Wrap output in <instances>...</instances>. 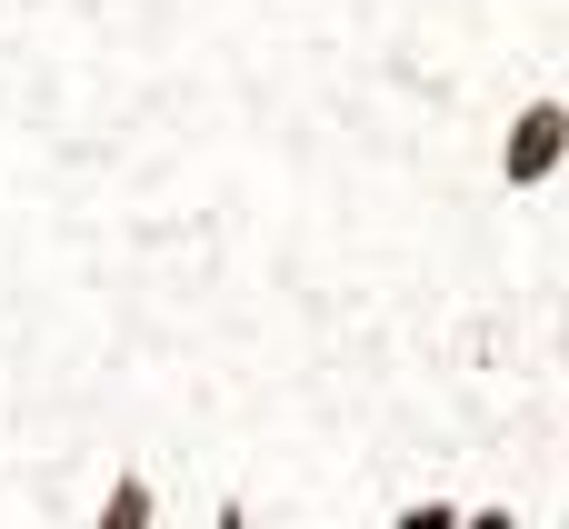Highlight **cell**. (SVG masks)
Instances as JSON below:
<instances>
[{
	"label": "cell",
	"mask_w": 569,
	"mask_h": 529,
	"mask_svg": "<svg viewBox=\"0 0 569 529\" xmlns=\"http://www.w3.org/2000/svg\"><path fill=\"white\" fill-rule=\"evenodd\" d=\"M490 60L569 80V0H510ZM440 220L460 230V260L440 270V450L420 460L460 470L470 529L569 520V180L550 200H440Z\"/></svg>",
	"instance_id": "cell-1"
},
{
	"label": "cell",
	"mask_w": 569,
	"mask_h": 529,
	"mask_svg": "<svg viewBox=\"0 0 569 529\" xmlns=\"http://www.w3.org/2000/svg\"><path fill=\"white\" fill-rule=\"evenodd\" d=\"M560 180H569V80H530L490 130V190L550 200Z\"/></svg>",
	"instance_id": "cell-2"
},
{
	"label": "cell",
	"mask_w": 569,
	"mask_h": 529,
	"mask_svg": "<svg viewBox=\"0 0 569 529\" xmlns=\"http://www.w3.org/2000/svg\"><path fill=\"white\" fill-rule=\"evenodd\" d=\"M160 510H170V500H160L150 460H120V470H110V490H100V510H90V529H150Z\"/></svg>",
	"instance_id": "cell-3"
}]
</instances>
